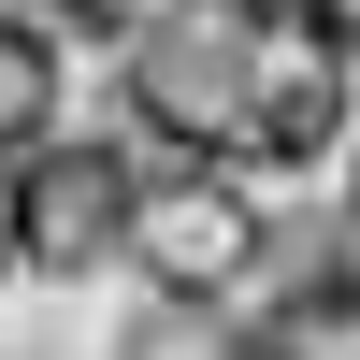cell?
<instances>
[{
	"label": "cell",
	"mask_w": 360,
	"mask_h": 360,
	"mask_svg": "<svg viewBox=\"0 0 360 360\" xmlns=\"http://www.w3.org/2000/svg\"><path fill=\"white\" fill-rule=\"evenodd\" d=\"M115 44V101L159 159L303 173L346 130V29L332 0H86Z\"/></svg>",
	"instance_id": "cell-1"
},
{
	"label": "cell",
	"mask_w": 360,
	"mask_h": 360,
	"mask_svg": "<svg viewBox=\"0 0 360 360\" xmlns=\"http://www.w3.org/2000/svg\"><path fill=\"white\" fill-rule=\"evenodd\" d=\"M259 259H274V217H259L245 173L159 159V173L130 188V274H144V303H245Z\"/></svg>",
	"instance_id": "cell-2"
},
{
	"label": "cell",
	"mask_w": 360,
	"mask_h": 360,
	"mask_svg": "<svg viewBox=\"0 0 360 360\" xmlns=\"http://www.w3.org/2000/svg\"><path fill=\"white\" fill-rule=\"evenodd\" d=\"M130 188H144V159L101 144V130L29 144L15 159V245H29V274H115L130 259Z\"/></svg>",
	"instance_id": "cell-3"
},
{
	"label": "cell",
	"mask_w": 360,
	"mask_h": 360,
	"mask_svg": "<svg viewBox=\"0 0 360 360\" xmlns=\"http://www.w3.org/2000/svg\"><path fill=\"white\" fill-rule=\"evenodd\" d=\"M231 317V360H360V231L317 217V231H274V259H259L245 303Z\"/></svg>",
	"instance_id": "cell-4"
},
{
	"label": "cell",
	"mask_w": 360,
	"mask_h": 360,
	"mask_svg": "<svg viewBox=\"0 0 360 360\" xmlns=\"http://www.w3.org/2000/svg\"><path fill=\"white\" fill-rule=\"evenodd\" d=\"M58 101H72V58H58V29L0 0V159L58 144Z\"/></svg>",
	"instance_id": "cell-5"
},
{
	"label": "cell",
	"mask_w": 360,
	"mask_h": 360,
	"mask_svg": "<svg viewBox=\"0 0 360 360\" xmlns=\"http://www.w3.org/2000/svg\"><path fill=\"white\" fill-rule=\"evenodd\" d=\"M0 274H29V245H15V159H0Z\"/></svg>",
	"instance_id": "cell-6"
},
{
	"label": "cell",
	"mask_w": 360,
	"mask_h": 360,
	"mask_svg": "<svg viewBox=\"0 0 360 360\" xmlns=\"http://www.w3.org/2000/svg\"><path fill=\"white\" fill-rule=\"evenodd\" d=\"M346 231H360V144H346Z\"/></svg>",
	"instance_id": "cell-7"
},
{
	"label": "cell",
	"mask_w": 360,
	"mask_h": 360,
	"mask_svg": "<svg viewBox=\"0 0 360 360\" xmlns=\"http://www.w3.org/2000/svg\"><path fill=\"white\" fill-rule=\"evenodd\" d=\"M332 29H346V44H360V0H332Z\"/></svg>",
	"instance_id": "cell-8"
}]
</instances>
